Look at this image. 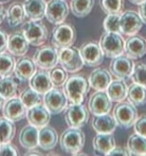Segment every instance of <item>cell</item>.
Instances as JSON below:
<instances>
[{
	"mask_svg": "<svg viewBox=\"0 0 146 156\" xmlns=\"http://www.w3.org/2000/svg\"><path fill=\"white\" fill-rule=\"evenodd\" d=\"M89 91V83L83 76L72 75L68 77L63 85V92L65 93L70 103L80 104L85 100Z\"/></svg>",
	"mask_w": 146,
	"mask_h": 156,
	"instance_id": "obj_1",
	"label": "cell"
},
{
	"mask_svg": "<svg viewBox=\"0 0 146 156\" xmlns=\"http://www.w3.org/2000/svg\"><path fill=\"white\" fill-rule=\"evenodd\" d=\"M60 147L63 151L69 154L76 155L83 149L85 144V134L80 128H72L64 130L59 139Z\"/></svg>",
	"mask_w": 146,
	"mask_h": 156,
	"instance_id": "obj_2",
	"label": "cell"
},
{
	"mask_svg": "<svg viewBox=\"0 0 146 156\" xmlns=\"http://www.w3.org/2000/svg\"><path fill=\"white\" fill-rule=\"evenodd\" d=\"M21 32L27 39L29 45L41 46L48 37V30L45 24L40 20L29 19L21 26Z\"/></svg>",
	"mask_w": 146,
	"mask_h": 156,
	"instance_id": "obj_3",
	"label": "cell"
},
{
	"mask_svg": "<svg viewBox=\"0 0 146 156\" xmlns=\"http://www.w3.org/2000/svg\"><path fill=\"white\" fill-rule=\"evenodd\" d=\"M124 44L125 42L123 40L122 35L118 32L105 31L99 40V45L103 53L108 58H114L122 55L124 53Z\"/></svg>",
	"mask_w": 146,
	"mask_h": 156,
	"instance_id": "obj_4",
	"label": "cell"
},
{
	"mask_svg": "<svg viewBox=\"0 0 146 156\" xmlns=\"http://www.w3.org/2000/svg\"><path fill=\"white\" fill-rule=\"evenodd\" d=\"M113 117L115 118L117 126L127 129L134 125L138 118V111L136 106L130 103L129 101L118 102L113 109Z\"/></svg>",
	"mask_w": 146,
	"mask_h": 156,
	"instance_id": "obj_5",
	"label": "cell"
},
{
	"mask_svg": "<svg viewBox=\"0 0 146 156\" xmlns=\"http://www.w3.org/2000/svg\"><path fill=\"white\" fill-rule=\"evenodd\" d=\"M59 52V63L62 68L65 69L67 72L76 73L82 69L84 62L82 56L80 54V50L74 46L58 49Z\"/></svg>",
	"mask_w": 146,
	"mask_h": 156,
	"instance_id": "obj_6",
	"label": "cell"
},
{
	"mask_svg": "<svg viewBox=\"0 0 146 156\" xmlns=\"http://www.w3.org/2000/svg\"><path fill=\"white\" fill-rule=\"evenodd\" d=\"M76 40V30L71 24H58L52 30L51 43L57 49L72 46Z\"/></svg>",
	"mask_w": 146,
	"mask_h": 156,
	"instance_id": "obj_7",
	"label": "cell"
},
{
	"mask_svg": "<svg viewBox=\"0 0 146 156\" xmlns=\"http://www.w3.org/2000/svg\"><path fill=\"white\" fill-rule=\"evenodd\" d=\"M59 50L54 46L44 45L36 50L33 61L40 69L50 70L59 63Z\"/></svg>",
	"mask_w": 146,
	"mask_h": 156,
	"instance_id": "obj_8",
	"label": "cell"
},
{
	"mask_svg": "<svg viewBox=\"0 0 146 156\" xmlns=\"http://www.w3.org/2000/svg\"><path fill=\"white\" fill-rule=\"evenodd\" d=\"M64 119L66 124L72 128H81L87 123L89 119V110L82 103H71L65 108Z\"/></svg>",
	"mask_w": 146,
	"mask_h": 156,
	"instance_id": "obj_9",
	"label": "cell"
},
{
	"mask_svg": "<svg viewBox=\"0 0 146 156\" xmlns=\"http://www.w3.org/2000/svg\"><path fill=\"white\" fill-rule=\"evenodd\" d=\"M43 104L51 114H59L65 110L68 104V99L63 90L58 89V87H52L44 94Z\"/></svg>",
	"mask_w": 146,
	"mask_h": 156,
	"instance_id": "obj_10",
	"label": "cell"
},
{
	"mask_svg": "<svg viewBox=\"0 0 146 156\" xmlns=\"http://www.w3.org/2000/svg\"><path fill=\"white\" fill-rule=\"evenodd\" d=\"M142 26H143V22L137 12L133 10H127L120 14L119 28L121 34L126 36L136 35L141 30Z\"/></svg>",
	"mask_w": 146,
	"mask_h": 156,
	"instance_id": "obj_11",
	"label": "cell"
},
{
	"mask_svg": "<svg viewBox=\"0 0 146 156\" xmlns=\"http://www.w3.org/2000/svg\"><path fill=\"white\" fill-rule=\"evenodd\" d=\"M69 13V7L66 0H49L46 2L45 16L52 24L58 25L63 23Z\"/></svg>",
	"mask_w": 146,
	"mask_h": 156,
	"instance_id": "obj_12",
	"label": "cell"
},
{
	"mask_svg": "<svg viewBox=\"0 0 146 156\" xmlns=\"http://www.w3.org/2000/svg\"><path fill=\"white\" fill-rule=\"evenodd\" d=\"M80 54L82 56L84 65L88 67H97L102 64L104 53L99 43L96 42H86L80 47Z\"/></svg>",
	"mask_w": 146,
	"mask_h": 156,
	"instance_id": "obj_13",
	"label": "cell"
},
{
	"mask_svg": "<svg viewBox=\"0 0 146 156\" xmlns=\"http://www.w3.org/2000/svg\"><path fill=\"white\" fill-rule=\"evenodd\" d=\"M112 108L110 100L105 91H96L91 95L88 101V109L93 115H101L109 113Z\"/></svg>",
	"mask_w": 146,
	"mask_h": 156,
	"instance_id": "obj_14",
	"label": "cell"
},
{
	"mask_svg": "<svg viewBox=\"0 0 146 156\" xmlns=\"http://www.w3.org/2000/svg\"><path fill=\"white\" fill-rule=\"evenodd\" d=\"M27 108L20 98L13 97L5 100L2 107V114L5 118L11 120L12 122H17L26 117Z\"/></svg>",
	"mask_w": 146,
	"mask_h": 156,
	"instance_id": "obj_15",
	"label": "cell"
},
{
	"mask_svg": "<svg viewBox=\"0 0 146 156\" xmlns=\"http://www.w3.org/2000/svg\"><path fill=\"white\" fill-rule=\"evenodd\" d=\"M133 67L134 64L132 59H130L127 56L120 55L112 58L109 64V70L110 73L117 79H126L131 76Z\"/></svg>",
	"mask_w": 146,
	"mask_h": 156,
	"instance_id": "obj_16",
	"label": "cell"
},
{
	"mask_svg": "<svg viewBox=\"0 0 146 156\" xmlns=\"http://www.w3.org/2000/svg\"><path fill=\"white\" fill-rule=\"evenodd\" d=\"M26 119L29 124L37 128H42L48 125L51 120V113L45 107L44 104H38L28 108L26 112Z\"/></svg>",
	"mask_w": 146,
	"mask_h": 156,
	"instance_id": "obj_17",
	"label": "cell"
},
{
	"mask_svg": "<svg viewBox=\"0 0 146 156\" xmlns=\"http://www.w3.org/2000/svg\"><path fill=\"white\" fill-rule=\"evenodd\" d=\"M124 53L132 60L143 57L146 53V39L138 35L128 36L124 44Z\"/></svg>",
	"mask_w": 146,
	"mask_h": 156,
	"instance_id": "obj_18",
	"label": "cell"
},
{
	"mask_svg": "<svg viewBox=\"0 0 146 156\" xmlns=\"http://www.w3.org/2000/svg\"><path fill=\"white\" fill-rule=\"evenodd\" d=\"M29 85L32 89L41 95H44L53 87L50 74L45 69L36 70V72L29 79Z\"/></svg>",
	"mask_w": 146,
	"mask_h": 156,
	"instance_id": "obj_19",
	"label": "cell"
},
{
	"mask_svg": "<svg viewBox=\"0 0 146 156\" xmlns=\"http://www.w3.org/2000/svg\"><path fill=\"white\" fill-rule=\"evenodd\" d=\"M6 49L10 54L22 57L29 49V43L22 32H15L8 36Z\"/></svg>",
	"mask_w": 146,
	"mask_h": 156,
	"instance_id": "obj_20",
	"label": "cell"
},
{
	"mask_svg": "<svg viewBox=\"0 0 146 156\" xmlns=\"http://www.w3.org/2000/svg\"><path fill=\"white\" fill-rule=\"evenodd\" d=\"M58 134L53 127L46 125L39 130L38 134V145L43 150H52L57 145Z\"/></svg>",
	"mask_w": 146,
	"mask_h": 156,
	"instance_id": "obj_21",
	"label": "cell"
},
{
	"mask_svg": "<svg viewBox=\"0 0 146 156\" xmlns=\"http://www.w3.org/2000/svg\"><path fill=\"white\" fill-rule=\"evenodd\" d=\"M111 81V75L107 70L104 68H97L91 72L88 83L89 86L96 91H105Z\"/></svg>",
	"mask_w": 146,
	"mask_h": 156,
	"instance_id": "obj_22",
	"label": "cell"
},
{
	"mask_svg": "<svg viewBox=\"0 0 146 156\" xmlns=\"http://www.w3.org/2000/svg\"><path fill=\"white\" fill-rule=\"evenodd\" d=\"M39 129L33 125H26L21 129L19 133V142L21 146L27 150L36 149L38 145Z\"/></svg>",
	"mask_w": 146,
	"mask_h": 156,
	"instance_id": "obj_23",
	"label": "cell"
},
{
	"mask_svg": "<svg viewBox=\"0 0 146 156\" xmlns=\"http://www.w3.org/2000/svg\"><path fill=\"white\" fill-rule=\"evenodd\" d=\"M36 72V64L29 57H21L14 67V74L20 81L29 80Z\"/></svg>",
	"mask_w": 146,
	"mask_h": 156,
	"instance_id": "obj_24",
	"label": "cell"
},
{
	"mask_svg": "<svg viewBox=\"0 0 146 156\" xmlns=\"http://www.w3.org/2000/svg\"><path fill=\"white\" fill-rule=\"evenodd\" d=\"M91 125L97 133H113L117 127L115 118L109 113L101 115H94Z\"/></svg>",
	"mask_w": 146,
	"mask_h": 156,
	"instance_id": "obj_25",
	"label": "cell"
},
{
	"mask_svg": "<svg viewBox=\"0 0 146 156\" xmlns=\"http://www.w3.org/2000/svg\"><path fill=\"white\" fill-rule=\"evenodd\" d=\"M93 149L99 153L108 155V153L115 147V138L112 133H98L92 141Z\"/></svg>",
	"mask_w": 146,
	"mask_h": 156,
	"instance_id": "obj_26",
	"label": "cell"
},
{
	"mask_svg": "<svg viewBox=\"0 0 146 156\" xmlns=\"http://www.w3.org/2000/svg\"><path fill=\"white\" fill-rule=\"evenodd\" d=\"M128 86L124 79H116L109 83L106 88V93L111 101L121 102L127 98Z\"/></svg>",
	"mask_w": 146,
	"mask_h": 156,
	"instance_id": "obj_27",
	"label": "cell"
},
{
	"mask_svg": "<svg viewBox=\"0 0 146 156\" xmlns=\"http://www.w3.org/2000/svg\"><path fill=\"white\" fill-rule=\"evenodd\" d=\"M23 6L27 18L41 20L45 16L46 2L44 0H25Z\"/></svg>",
	"mask_w": 146,
	"mask_h": 156,
	"instance_id": "obj_28",
	"label": "cell"
},
{
	"mask_svg": "<svg viewBox=\"0 0 146 156\" xmlns=\"http://www.w3.org/2000/svg\"><path fill=\"white\" fill-rule=\"evenodd\" d=\"M26 14L24 10L23 3L13 2L6 9V19L8 25L15 27L19 24L23 23L25 20Z\"/></svg>",
	"mask_w": 146,
	"mask_h": 156,
	"instance_id": "obj_29",
	"label": "cell"
},
{
	"mask_svg": "<svg viewBox=\"0 0 146 156\" xmlns=\"http://www.w3.org/2000/svg\"><path fill=\"white\" fill-rule=\"evenodd\" d=\"M18 85L19 79L16 76L13 77L9 75L1 77V79H0V95L5 100L15 97L17 91H18Z\"/></svg>",
	"mask_w": 146,
	"mask_h": 156,
	"instance_id": "obj_30",
	"label": "cell"
},
{
	"mask_svg": "<svg viewBox=\"0 0 146 156\" xmlns=\"http://www.w3.org/2000/svg\"><path fill=\"white\" fill-rule=\"evenodd\" d=\"M127 99L136 107L146 104V86L133 82L128 87Z\"/></svg>",
	"mask_w": 146,
	"mask_h": 156,
	"instance_id": "obj_31",
	"label": "cell"
},
{
	"mask_svg": "<svg viewBox=\"0 0 146 156\" xmlns=\"http://www.w3.org/2000/svg\"><path fill=\"white\" fill-rule=\"evenodd\" d=\"M126 148L131 155H146V137L138 133L132 134L128 138Z\"/></svg>",
	"mask_w": 146,
	"mask_h": 156,
	"instance_id": "obj_32",
	"label": "cell"
},
{
	"mask_svg": "<svg viewBox=\"0 0 146 156\" xmlns=\"http://www.w3.org/2000/svg\"><path fill=\"white\" fill-rule=\"evenodd\" d=\"M94 0H71L70 10L74 16L82 18L90 14L94 7Z\"/></svg>",
	"mask_w": 146,
	"mask_h": 156,
	"instance_id": "obj_33",
	"label": "cell"
},
{
	"mask_svg": "<svg viewBox=\"0 0 146 156\" xmlns=\"http://www.w3.org/2000/svg\"><path fill=\"white\" fill-rule=\"evenodd\" d=\"M16 127L14 122L5 118L4 116L0 117V145L9 143L15 136Z\"/></svg>",
	"mask_w": 146,
	"mask_h": 156,
	"instance_id": "obj_34",
	"label": "cell"
},
{
	"mask_svg": "<svg viewBox=\"0 0 146 156\" xmlns=\"http://www.w3.org/2000/svg\"><path fill=\"white\" fill-rule=\"evenodd\" d=\"M15 59L10 53L1 52L0 53V77L9 76L14 72L15 67Z\"/></svg>",
	"mask_w": 146,
	"mask_h": 156,
	"instance_id": "obj_35",
	"label": "cell"
},
{
	"mask_svg": "<svg viewBox=\"0 0 146 156\" xmlns=\"http://www.w3.org/2000/svg\"><path fill=\"white\" fill-rule=\"evenodd\" d=\"M19 98L21 99V101L23 102V104L25 105V107L27 109L33 107L35 105L41 104L42 101V95L39 94L35 90H33L31 87L26 88L25 90L21 92Z\"/></svg>",
	"mask_w": 146,
	"mask_h": 156,
	"instance_id": "obj_36",
	"label": "cell"
},
{
	"mask_svg": "<svg viewBox=\"0 0 146 156\" xmlns=\"http://www.w3.org/2000/svg\"><path fill=\"white\" fill-rule=\"evenodd\" d=\"M103 11L107 14H121L124 9L123 0H101Z\"/></svg>",
	"mask_w": 146,
	"mask_h": 156,
	"instance_id": "obj_37",
	"label": "cell"
},
{
	"mask_svg": "<svg viewBox=\"0 0 146 156\" xmlns=\"http://www.w3.org/2000/svg\"><path fill=\"white\" fill-rule=\"evenodd\" d=\"M49 74H50L51 81L53 83V86L60 87L63 86L66 80L68 79V74L65 69L60 68V67H54L49 70Z\"/></svg>",
	"mask_w": 146,
	"mask_h": 156,
	"instance_id": "obj_38",
	"label": "cell"
},
{
	"mask_svg": "<svg viewBox=\"0 0 146 156\" xmlns=\"http://www.w3.org/2000/svg\"><path fill=\"white\" fill-rule=\"evenodd\" d=\"M130 78L133 82L146 86V63H136L133 67V71L131 73Z\"/></svg>",
	"mask_w": 146,
	"mask_h": 156,
	"instance_id": "obj_39",
	"label": "cell"
},
{
	"mask_svg": "<svg viewBox=\"0 0 146 156\" xmlns=\"http://www.w3.org/2000/svg\"><path fill=\"white\" fill-rule=\"evenodd\" d=\"M120 14H107L103 20V28L105 31L109 32H118L120 33L119 28Z\"/></svg>",
	"mask_w": 146,
	"mask_h": 156,
	"instance_id": "obj_40",
	"label": "cell"
},
{
	"mask_svg": "<svg viewBox=\"0 0 146 156\" xmlns=\"http://www.w3.org/2000/svg\"><path fill=\"white\" fill-rule=\"evenodd\" d=\"M18 154L16 147L10 142L0 145V156H16Z\"/></svg>",
	"mask_w": 146,
	"mask_h": 156,
	"instance_id": "obj_41",
	"label": "cell"
},
{
	"mask_svg": "<svg viewBox=\"0 0 146 156\" xmlns=\"http://www.w3.org/2000/svg\"><path fill=\"white\" fill-rule=\"evenodd\" d=\"M133 126L135 133H138L146 137V116H141L139 118H137Z\"/></svg>",
	"mask_w": 146,
	"mask_h": 156,
	"instance_id": "obj_42",
	"label": "cell"
},
{
	"mask_svg": "<svg viewBox=\"0 0 146 156\" xmlns=\"http://www.w3.org/2000/svg\"><path fill=\"white\" fill-rule=\"evenodd\" d=\"M7 41H8V34L5 31L0 29V53L4 52L6 50Z\"/></svg>",
	"mask_w": 146,
	"mask_h": 156,
	"instance_id": "obj_43",
	"label": "cell"
},
{
	"mask_svg": "<svg viewBox=\"0 0 146 156\" xmlns=\"http://www.w3.org/2000/svg\"><path fill=\"white\" fill-rule=\"evenodd\" d=\"M108 155H124V156H128L131 155L130 152L128 151L127 148H123V147H114L108 153Z\"/></svg>",
	"mask_w": 146,
	"mask_h": 156,
	"instance_id": "obj_44",
	"label": "cell"
},
{
	"mask_svg": "<svg viewBox=\"0 0 146 156\" xmlns=\"http://www.w3.org/2000/svg\"><path fill=\"white\" fill-rule=\"evenodd\" d=\"M138 14H139L142 22L146 24V0L138 5Z\"/></svg>",
	"mask_w": 146,
	"mask_h": 156,
	"instance_id": "obj_45",
	"label": "cell"
},
{
	"mask_svg": "<svg viewBox=\"0 0 146 156\" xmlns=\"http://www.w3.org/2000/svg\"><path fill=\"white\" fill-rule=\"evenodd\" d=\"M5 17H6V10L2 5H0V24L3 22Z\"/></svg>",
	"mask_w": 146,
	"mask_h": 156,
	"instance_id": "obj_46",
	"label": "cell"
},
{
	"mask_svg": "<svg viewBox=\"0 0 146 156\" xmlns=\"http://www.w3.org/2000/svg\"><path fill=\"white\" fill-rule=\"evenodd\" d=\"M24 155H41V152H36L34 151V149H31L29 152H26Z\"/></svg>",
	"mask_w": 146,
	"mask_h": 156,
	"instance_id": "obj_47",
	"label": "cell"
},
{
	"mask_svg": "<svg viewBox=\"0 0 146 156\" xmlns=\"http://www.w3.org/2000/svg\"><path fill=\"white\" fill-rule=\"evenodd\" d=\"M129 1L132 3V4H135V5H139L140 3L144 2L145 0H129Z\"/></svg>",
	"mask_w": 146,
	"mask_h": 156,
	"instance_id": "obj_48",
	"label": "cell"
},
{
	"mask_svg": "<svg viewBox=\"0 0 146 156\" xmlns=\"http://www.w3.org/2000/svg\"><path fill=\"white\" fill-rule=\"evenodd\" d=\"M4 103H5V99L3 98L1 95H0V109H2V107H3V105H4Z\"/></svg>",
	"mask_w": 146,
	"mask_h": 156,
	"instance_id": "obj_49",
	"label": "cell"
},
{
	"mask_svg": "<svg viewBox=\"0 0 146 156\" xmlns=\"http://www.w3.org/2000/svg\"><path fill=\"white\" fill-rule=\"evenodd\" d=\"M0 1H3V0H0Z\"/></svg>",
	"mask_w": 146,
	"mask_h": 156,
	"instance_id": "obj_50",
	"label": "cell"
}]
</instances>
